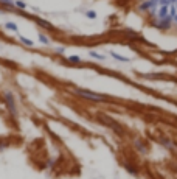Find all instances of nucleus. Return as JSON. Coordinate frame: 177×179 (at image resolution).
<instances>
[{
  "instance_id": "f8f14e48",
  "label": "nucleus",
  "mask_w": 177,
  "mask_h": 179,
  "mask_svg": "<svg viewBox=\"0 0 177 179\" xmlns=\"http://www.w3.org/2000/svg\"><path fill=\"white\" fill-rule=\"evenodd\" d=\"M160 140H162V143H163V145H166V147H169V148L172 147V145H171V142H169V140H168V139H163V137H162Z\"/></svg>"
},
{
  "instance_id": "39448f33",
  "label": "nucleus",
  "mask_w": 177,
  "mask_h": 179,
  "mask_svg": "<svg viewBox=\"0 0 177 179\" xmlns=\"http://www.w3.org/2000/svg\"><path fill=\"white\" fill-rule=\"evenodd\" d=\"M168 14H169V5H162V8L157 11V17H158V19H163V17H166Z\"/></svg>"
},
{
  "instance_id": "dca6fc26",
  "label": "nucleus",
  "mask_w": 177,
  "mask_h": 179,
  "mask_svg": "<svg viewBox=\"0 0 177 179\" xmlns=\"http://www.w3.org/2000/svg\"><path fill=\"white\" fill-rule=\"evenodd\" d=\"M87 17H90V19H95V17H96V14L93 13V11H89V13H87Z\"/></svg>"
},
{
  "instance_id": "a211bd4d",
  "label": "nucleus",
  "mask_w": 177,
  "mask_h": 179,
  "mask_svg": "<svg viewBox=\"0 0 177 179\" xmlns=\"http://www.w3.org/2000/svg\"><path fill=\"white\" fill-rule=\"evenodd\" d=\"M174 20H175V22H177V14H175V16H174Z\"/></svg>"
},
{
  "instance_id": "9b49d317",
  "label": "nucleus",
  "mask_w": 177,
  "mask_h": 179,
  "mask_svg": "<svg viewBox=\"0 0 177 179\" xmlns=\"http://www.w3.org/2000/svg\"><path fill=\"white\" fill-rule=\"evenodd\" d=\"M90 56H92V58H96V59H104V56H102V55H98V53H95V51H92Z\"/></svg>"
},
{
  "instance_id": "1a4fd4ad",
  "label": "nucleus",
  "mask_w": 177,
  "mask_h": 179,
  "mask_svg": "<svg viewBox=\"0 0 177 179\" xmlns=\"http://www.w3.org/2000/svg\"><path fill=\"white\" fill-rule=\"evenodd\" d=\"M54 162H56L54 159H48V160H47V165H45V167L48 168V170H51V168L54 167Z\"/></svg>"
},
{
  "instance_id": "20e7f679",
  "label": "nucleus",
  "mask_w": 177,
  "mask_h": 179,
  "mask_svg": "<svg viewBox=\"0 0 177 179\" xmlns=\"http://www.w3.org/2000/svg\"><path fill=\"white\" fill-rule=\"evenodd\" d=\"M171 22H172V16L168 14L166 17L160 19V22H154V26H155V28H160V30H166V28H169Z\"/></svg>"
},
{
  "instance_id": "7ed1b4c3",
  "label": "nucleus",
  "mask_w": 177,
  "mask_h": 179,
  "mask_svg": "<svg viewBox=\"0 0 177 179\" xmlns=\"http://www.w3.org/2000/svg\"><path fill=\"white\" fill-rule=\"evenodd\" d=\"M96 117L102 122V125H106V126H109L110 129H114L118 134H123V128H121L115 120H112L110 117H107V115H104V114H99V115H96Z\"/></svg>"
},
{
  "instance_id": "2eb2a0df",
  "label": "nucleus",
  "mask_w": 177,
  "mask_h": 179,
  "mask_svg": "<svg viewBox=\"0 0 177 179\" xmlns=\"http://www.w3.org/2000/svg\"><path fill=\"white\" fill-rule=\"evenodd\" d=\"M20 41H22L23 44H26V45H33V42H31L30 39H25V38H20Z\"/></svg>"
},
{
  "instance_id": "f3484780",
  "label": "nucleus",
  "mask_w": 177,
  "mask_h": 179,
  "mask_svg": "<svg viewBox=\"0 0 177 179\" xmlns=\"http://www.w3.org/2000/svg\"><path fill=\"white\" fill-rule=\"evenodd\" d=\"M169 2H171V3H175V2H177V0H169Z\"/></svg>"
},
{
  "instance_id": "f03ea898",
  "label": "nucleus",
  "mask_w": 177,
  "mask_h": 179,
  "mask_svg": "<svg viewBox=\"0 0 177 179\" xmlns=\"http://www.w3.org/2000/svg\"><path fill=\"white\" fill-rule=\"evenodd\" d=\"M3 101H5V104H6V109H8L9 115H11L14 120H17L19 112H17V104H16V98H14L13 92L6 91V92L3 94Z\"/></svg>"
},
{
  "instance_id": "423d86ee",
  "label": "nucleus",
  "mask_w": 177,
  "mask_h": 179,
  "mask_svg": "<svg viewBox=\"0 0 177 179\" xmlns=\"http://www.w3.org/2000/svg\"><path fill=\"white\" fill-rule=\"evenodd\" d=\"M124 168L127 170L130 174H137V173H138V170H137L135 167H132V165H129V164H124Z\"/></svg>"
},
{
  "instance_id": "9d476101",
  "label": "nucleus",
  "mask_w": 177,
  "mask_h": 179,
  "mask_svg": "<svg viewBox=\"0 0 177 179\" xmlns=\"http://www.w3.org/2000/svg\"><path fill=\"white\" fill-rule=\"evenodd\" d=\"M6 28H8V30H13V31H16V30H17V26H16L14 23H11V22H8V23H6Z\"/></svg>"
},
{
  "instance_id": "4468645a",
  "label": "nucleus",
  "mask_w": 177,
  "mask_h": 179,
  "mask_svg": "<svg viewBox=\"0 0 177 179\" xmlns=\"http://www.w3.org/2000/svg\"><path fill=\"white\" fill-rule=\"evenodd\" d=\"M69 61H72V62H81V59H79L78 56H70Z\"/></svg>"
},
{
  "instance_id": "f257e3e1",
  "label": "nucleus",
  "mask_w": 177,
  "mask_h": 179,
  "mask_svg": "<svg viewBox=\"0 0 177 179\" xmlns=\"http://www.w3.org/2000/svg\"><path fill=\"white\" fill-rule=\"evenodd\" d=\"M73 92L82 97L84 100H89V101H93V103H107V97L101 95V94H96V92H92V91H87V89H81V87H75Z\"/></svg>"
},
{
  "instance_id": "0eeeda50",
  "label": "nucleus",
  "mask_w": 177,
  "mask_h": 179,
  "mask_svg": "<svg viewBox=\"0 0 177 179\" xmlns=\"http://www.w3.org/2000/svg\"><path fill=\"white\" fill-rule=\"evenodd\" d=\"M110 55H112V56H114L115 59L121 61V62H127V61H129L127 58H124V56H121V55H118V53H115V51H112V53H110Z\"/></svg>"
},
{
  "instance_id": "ddd939ff",
  "label": "nucleus",
  "mask_w": 177,
  "mask_h": 179,
  "mask_svg": "<svg viewBox=\"0 0 177 179\" xmlns=\"http://www.w3.org/2000/svg\"><path fill=\"white\" fill-rule=\"evenodd\" d=\"M39 39H41V42H42V44H48V42H50L48 39H47V36H44V34H41V36H39Z\"/></svg>"
},
{
  "instance_id": "6e6552de",
  "label": "nucleus",
  "mask_w": 177,
  "mask_h": 179,
  "mask_svg": "<svg viewBox=\"0 0 177 179\" xmlns=\"http://www.w3.org/2000/svg\"><path fill=\"white\" fill-rule=\"evenodd\" d=\"M135 147H137V150L140 151V153H146V148L142 145V143H140V140H137V142H135Z\"/></svg>"
}]
</instances>
